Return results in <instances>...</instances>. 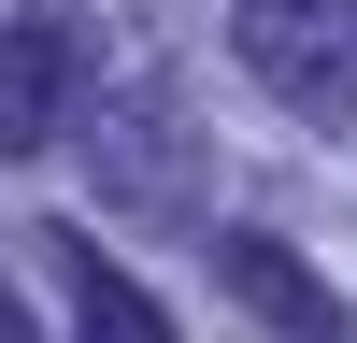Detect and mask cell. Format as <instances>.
<instances>
[{
	"instance_id": "5b68a950",
	"label": "cell",
	"mask_w": 357,
	"mask_h": 343,
	"mask_svg": "<svg viewBox=\"0 0 357 343\" xmlns=\"http://www.w3.org/2000/svg\"><path fill=\"white\" fill-rule=\"evenodd\" d=\"M0 343H43V314H29V300H15V286H0Z\"/></svg>"
},
{
	"instance_id": "277c9868",
	"label": "cell",
	"mask_w": 357,
	"mask_h": 343,
	"mask_svg": "<svg viewBox=\"0 0 357 343\" xmlns=\"http://www.w3.org/2000/svg\"><path fill=\"white\" fill-rule=\"evenodd\" d=\"M57 300H72V343H172V314L143 300L100 243H57Z\"/></svg>"
},
{
	"instance_id": "6da1fadb",
	"label": "cell",
	"mask_w": 357,
	"mask_h": 343,
	"mask_svg": "<svg viewBox=\"0 0 357 343\" xmlns=\"http://www.w3.org/2000/svg\"><path fill=\"white\" fill-rule=\"evenodd\" d=\"M229 43L286 100H357V0H229Z\"/></svg>"
},
{
	"instance_id": "7a4b0ae2",
	"label": "cell",
	"mask_w": 357,
	"mask_h": 343,
	"mask_svg": "<svg viewBox=\"0 0 357 343\" xmlns=\"http://www.w3.org/2000/svg\"><path fill=\"white\" fill-rule=\"evenodd\" d=\"M72 100H86V29L72 15H0V158H43Z\"/></svg>"
},
{
	"instance_id": "3957f363",
	"label": "cell",
	"mask_w": 357,
	"mask_h": 343,
	"mask_svg": "<svg viewBox=\"0 0 357 343\" xmlns=\"http://www.w3.org/2000/svg\"><path fill=\"white\" fill-rule=\"evenodd\" d=\"M215 272H229V300H243L257 329H286V343H343V329H357L329 286H314V257H301V243H272V229H229Z\"/></svg>"
}]
</instances>
